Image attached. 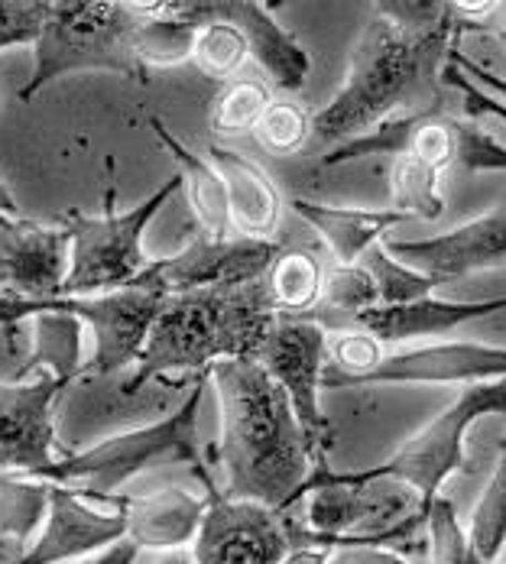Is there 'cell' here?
Listing matches in <instances>:
<instances>
[{"label": "cell", "mask_w": 506, "mask_h": 564, "mask_svg": "<svg viewBox=\"0 0 506 564\" xmlns=\"http://www.w3.org/2000/svg\"><path fill=\"white\" fill-rule=\"evenodd\" d=\"M53 484L0 470V539L30 542L50 512Z\"/></svg>", "instance_id": "28"}, {"label": "cell", "mask_w": 506, "mask_h": 564, "mask_svg": "<svg viewBox=\"0 0 506 564\" xmlns=\"http://www.w3.org/2000/svg\"><path fill=\"white\" fill-rule=\"evenodd\" d=\"M289 208L325 240L337 267L360 263V257L370 247L384 243L387 230L406 221L394 208H351V205H325L312 198H289Z\"/></svg>", "instance_id": "22"}, {"label": "cell", "mask_w": 506, "mask_h": 564, "mask_svg": "<svg viewBox=\"0 0 506 564\" xmlns=\"http://www.w3.org/2000/svg\"><path fill=\"white\" fill-rule=\"evenodd\" d=\"M150 564H195V555H192V545H185V549H166V552H157Z\"/></svg>", "instance_id": "42"}, {"label": "cell", "mask_w": 506, "mask_h": 564, "mask_svg": "<svg viewBox=\"0 0 506 564\" xmlns=\"http://www.w3.org/2000/svg\"><path fill=\"white\" fill-rule=\"evenodd\" d=\"M205 383H208V370L198 373V380H192L185 402L163 419H157L153 425H140L133 432H120L108 442H98L85 452L56 457L50 467H43L33 477L78 490L91 500H114V494L127 480H133L140 470H147L150 464L163 457H172V460L192 464L205 494L218 490L202 457V442H198V412L205 399Z\"/></svg>", "instance_id": "5"}, {"label": "cell", "mask_w": 506, "mask_h": 564, "mask_svg": "<svg viewBox=\"0 0 506 564\" xmlns=\"http://www.w3.org/2000/svg\"><path fill=\"white\" fill-rule=\"evenodd\" d=\"M218 20L234 23L244 40L247 53L267 72V78L282 95H299L312 75L309 50L273 17V10L260 0H222Z\"/></svg>", "instance_id": "19"}, {"label": "cell", "mask_w": 506, "mask_h": 564, "mask_svg": "<svg viewBox=\"0 0 506 564\" xmlns=\"http://www.w3.org/2000/svg\"><path fill=\"white\" fill-rule=\"evenodd\" d=\"M72 260L68 227L0 215V295L7 302H50L62 295Z\"/></svg>", "instance_id": "13"}, {"label": "cell", "mask_w": 506, "mask_h": 564, "mask_svg": "<svg viewBox=\"0 0 506 564\" xmlns=\"http://www.w3.org/2000/svg\"><path fill=\"white\" fill-rule=\"evenodd\" d=\"M0 332H7V328H3V318H0Z\"/></svg>", "instance_id": "45"}, {"label": "cell", "mask_w": 506, "mask_h": 564, "mask_svg": "<svg viewBox=\"0 0 506 564\" xmlns=\"http://www.w3.org/2000/svg\"><path fill=\"white\" fill-rule=\"evenodd\" d=\"M140 13L117 0H58L50 3L46 26L33 46V75L17 91L33 101L46 85L78 72H114L147 85L150 75L133 53Z\"/></svg>", "instance_id": "6"}, {"label": "cell", "mask_w": 506, "mask_h": 564, "mask_svg": "<svg viewBox=\"0 0 506 564\" xmlns=\"http://www.w3.org/2000/svg\"><path fill=\"white\" fill-rule=\"evenodd\" d=\"M208 500L182 490L163 487L150 497L130 500L127 507V539L150 552L185 549L195 542Z\"/></svg>", "instance_id": "23"}, {"label": "cell", "mask_w": 506, "mask_h": 564, "mask_svg": "<svg viewBox=\"0 0 506 564\" xmlns=\"http://www.w3.org/2000/svg\"><path fill=\"white\" fill-rule=\"evenodd\" d=\"M263 282L277 315H312L322 302L325 270L309 250H282Z\"/></svg>", "instance_id": "25"}, {"label": "cell", "mask_w": 506, "mask_h": 564, "mask_svg": "<svg viewBox=\"0 0 506 564\" xmlns=\"http://www.w3.org/2000/svg\"><path fill=\"white\" fill-rule=\"evenodd\" d=\"M406 221H439L445 215V195H442V172L416 156H396L390 166V205Z\"/></svg>", "instance_id": "26"}, {"label": "cell", "mask_w": 506, "mask_h": 564, "mask_svg": "<svg viewBox=\"0 0 506 564\" xmlns=\"http://www.w3.org/2000/svg\"><path fill=\"white\" fill-rule=\"evenodd\" d=\"M426 552H429V564H484L477 558V552L471 549L467 532L457 522V512L442 494L429 503Z\"/></svg>", "instance_id": "36"}, {"label": "cell", "mask_w": 506, "mask_h": 564, "mask_svg": "<svg viewBox=\"0 0 506 564\" xmlns=\"http://www.w3.org/2000/svg\"><path fill=\"white\" fill-rule=\"evenodd\" d=\"M140 552H143V549L123 535L120 542H114V545H108V549H101V552H95V555L82 558L78 564H137Z\"/></svg>", "instance_id": "41"}, {"label": "cell", "mask_w": 506, "mask_h": 564, "mask_svg": "<svg viewBox=\"0 0 506 564\" xmlns=\"http://www.w3.org/2000/svg\"><path fill=\"white\" fill-rule=\"evenodd\" d=\"M464 532L481 562L497 564L506 549V438L500 457H497V467L471 509V522Z\"/></svg>", "instance_id": "29"}, {"label": "cell", "mask_w": 506, "mask_h": 564, "mask_svg": "<svg viewBox=\"0 0 506 564\" xmlns=\"http://www.w3.org/2000/svg\"><path fill=\"white\" fill-rule=\"evenodd\" d=\"M435 108H439V105L422 108V111L394 113V117L380 120L374 130H367V133H360V137L341 143L335 150H329V153L322 156V166H344V163H357V160H370V156H387V160L406 156L416 127L426 120V113L435 111Z\"/></svg>", "instance_id": "30"}, {"label": "cell", "mask_w": 506, "mask_h": 564, "mask_svg": "<svg viewBox=\"0 0 506 564\" xmlns=\"http://www.w3.org/2000/svg\"><path fill=\"white\" fill-rule=\"evenodd\" d=\"M247 40L244 33L227 23V20H212L198 30L195 46H192V62L198 65V72H205L208 78H234L240 72V65L247 62Z\"/></svg>", "instance_id": "34"}, {"label": "cell", "mask_w": 506, "mask_h": 564, "mask_svg": "<svg viewBox=\"0 0 506 564\" xmlns=\"http://www.w3.org/2000/svg\"><path fill=\"white\" fill-rule=\"evenodd\" d=\"M497 312H506V295L484 302H445L429 295L406 305H374L357 315L344 332H364L384 347L426 344L429 338H445L454 328H464L477 318H491Z\"/></svg>", "instance_id": "18"}, {"label": "cell", "mask_w": 506, "mask_h": 564, "mask_svg": "<svg viewBox=\"0 0 506 564\" xmlns=\"http://www.w3.org/2000/svg\"><path fill=\"white\" fill-rule=\"evenodd\" d=\"M461 33H467V26L457 13L439 30H406L374 7V20L351 46L344 85L322 111L312 113L305 153L325 156L394 113L422 111L416 101L429 91L435 68L445 65Z\"/></svg>", "instance_id": "2"}, {"label": "cell", "mask_w": 506, "mask_h": 564, "mask_svg": "<svg viewBox=\"0 0 506 564\" xmlns=\"http://www.w3.org/2000/svg\"><path fill=\"white\" fill-rule=\"evenodd\" d=\"M7 305H10V302H7V299H3V295H0V312H3V308H7Z\"/></svg>", "instance_id": "44"}, {"label": "cell", "mask_w": 506, "mask_h": 564, "mask_svg": "<svg viewBox=\"0 0 506 564\" xmlns=\"http://www.w3.org/2000/svg\"><path fill=\"white\" fill-rule=\"evenodd\" d=\"M150 130L175 160V172L182 175V188H189V205L202 234L230 237L234 225H230V202H227L222 172L212 166V160H202L198 153H192L160 117H150Z\"/></svg>", "instance_id": "24"}, {"label": "cell", "mask_w": 506, "mask_h": 564, "mask_svg": "<svg viewBox=\"0 0 506 564\" xmlns=\"http://www.w3.org/2000/svg\"><path fill=\"white\" fill-rule=\"evenodd\" d=\"M208 160L225 178L227 202H230V225L237 230V237L277 240L282 198L280 188L273 185V178L263 172V166L240 156V153H234V150H227L222 143L208 147Z\"/></svg>", "instance_id": "21"}, {"label": "cell", "mask_w": 506, "mask_h": 564, "mask_svg": "<svg viewBox=\"0 0 506 564\" xmlns=\"http://www.w3.org/2000/svg\"><path fill=\"white\" fill-rule=\"evenodd\" d=\"M329 564H416L402 552L377 549V545H337L329 555Z\"/></svg>", "instance_id": "39"}, {"label": "cell", "mask_w": 506, "mask_h": 564, "mask_svg": "<svg viewBox=\"0 0 506 564\" xmlns=\"http://www.w3.org/2000/svg\"><path fill=\"white\" fill-rule=\"evenodd\" d=\"M208 507L192 542L195 564H282L292 552L286 516L250 500H227L222 490L205 494Z\"/></svg>", "instance_id": "12"}, {"label": "cell", "mask_w": 506, "mask_h": 564, "mask_svg": "<svg viewBox=\"0 0 506 564\" xmlns=\"http://www.w3.org/2000/svg\"><path fill=\"white\" fill-rule=\"evenodd\" d=\"M133 7V3H130ZM198 23L189 20H169V17H140L137 36H133V53L140 65L150 68H169L182 65L192 58V46L198 36Z\"/></svg>", "instance_id": "31"}, {"label": "cell", "mask_w": 506, "mask_h": 564, "mask_svg": "<svg viewBox=\"0 0 506 564\" xmlns=\"http://www.w3.org/2000/svg\"><path fill=\"white\" fill-rule=\"evenodd\" d=\"M504 43H506V36H504Z\"/></svg>", "instance_id": "46"}, {"label": "cell", "mask_w": 506, "mask_h": 564, "mask_svg": "<svg viewBox=\"0 0 506 564\" xmlns=\"http://www.w3.org/2000/svg\"><path fill=\"white\" fill-rule=\"evenodd\" d=\"M487 415H506V380L464 387L449 409L409 435L384 464L354 474L364 480L390 477L412 487L422 500H435L451 474L464 467V438L471 425Z\"/></svg>", "instance_id": "8"}, {"label": "cell", "mask_w": 506, "mask_h": 564, "mask_svg": "<svg viewBox=\"0 0 506 564\" xmlns=\"http://www.w3.org/2000/svg\"><path fill=\"white\" fill-rule=\"evenodd\" d=\"M222 409L218 460L225 467L227 500H250L289 512L302 500L319 457L282 393L257 360H218L208 370Z\"/></svg>", "instance_id": "1"}, {"label": "cell", "mask_w": 506, "mask_h": 564, "mask_svg": "<svg viewBox=\"0 0 506 564\" xmlns=\"http://www.w3.org/2000/svg\"><path fill=\"white\" fill-rule=\"evenodd\" d=\"M0 215H20V205H17V198H13V192L0 182Z\"/></svg>", "instance_id": "43"}, {"label": "cell", "mask_w": 506, "mask_h": 564, "mask_svg": "<svg viewBox=\"0 0 506 564\" xmlns=\"http://www.w3.org/2000/svg\"><path fill=\"white\" fill-rule=\"evenodd\" d=\"M273 322L277 308L263 280L175 292L163 302L123 393H140L169 373H205L218 360H254Z\"/></svg>", "instance_id": "3"}, {"label": "cell", "mask_w": 506, "mask_h": 564, "mask_svg": "<svg viewBox=\"0 0 506 564\" xmlns=\"http://www.w3.org/2000/svg\"><path fill=\"white\" fill-rule=\"evenodd\" d=\"M449 62H454L481 91H487L491 98H497L500 105H506V78L504 75H497V72H491V68H484L481 62H474V58H467L457 46L449 53Z\"/></svg>", "instance_id": "40"}, {"label": "cell", "mask_w": 506, "mask_h": 564, "mask_svg": "<svg viewBox=\"0 0 506 564\" xmlns=\"http://www.w3.org/2000/svg\"><path fill=\"white\" fill-rule=\"evenodd\" d=\"M377 305V282L367 273L364 263L354 267H332L325 270V289H322V302L312 312V318H319L325 328L332 322V332H344L357 315H364L367 308Z\"/></svg>", "instance_id": "27"}, {"label": "cell", "mask_w": 506, "mask_h": 564, "mask_svg": "<svg viewBox=\"0 0 506 564\" xmlns=\"http://www.w3.org/2000/svg\"><path fill=\"white\" fill-rule=\"evenodd\" d=\"M182 188V175H169L166 182L137 208L117 212V188L108 182L101 215L68 212L62 225L72 237V260L62 295H101L137 282L150 270V257L143 250V234L153 218L166 208Z\"/></svg>", "instance_id": "7"}, {"label": "cell", "mask_w": 506, "mask_h": 564, "mask_svg": "<svg viewBox=\"0 0 506 564\" xmlns=\"http://www.w3.org/2000/svg\"><path fill=\"white\" fill-rule=\"evenodd\" d=\"M273 105V95L254 78H234L212 105V130L218 137H237L257 130L260 117Z\"/></svg>", "instance_id": "33"}, {"label": "cell", "mask_w": 506, "mask_h": 564, "mask_svg": "<svg viewBox=\"0 0 506 564\" xmlns=\"http://www.w3.org/2000/svg\"><path fill=\"white\" fill-rule=\"evenodd\" d=\"M3 328H17L20 322H33V347L23 367H17V373L10 380H26L30 373H50L62 383H72L75 377H82L85 370V357H82V322L68 312L46 308L36 302H10L3 312Z\"/></svg>", "instance_id": "20"}, {"label": "cell", "mask_w": 506, "mask_h": 564, "mask_svg": "<svg viewBox=\"0 0 506 564\" xmlns=\"http://www.w3.org/2000/svg\"><path fill=\"white\" fill-rule=\"evenodd\" d=\"M50 17L46 0H0V50L36 46Z\"/></svg>", "instance_id": "37"}, {"label": "cell", "mask_w": 506, "mask_h": 564, "mask_svg": "<svg viewBox=\"0 0 506 564\" xmlns=\"http://www.w3.org/2000/svg\"><path fill=\"white\" fill-rule=\"evenodd\" d=\"M506 380V347L481 340H426L384 347V354L360 373L351 377H322V390H351V387H474Z\"/></svg>", "instance_id": "11"}, {"label": "cell", "mask_w": 506, "mask_h": 564, "mask_svg": "<svg viewBox=\"0 0 506 564\" xmlns=\"http://www.w3.org/2000/svg\"><path fill=\"white\" fill-rule=\"evenodd\" d=\"M332 332L312 315H277L273 328L257 350V364L280 383L289 395L309 445L319 464H329L332 448V422L322 412V377L329 367Z\"/></svg>", "instance_id": "10"}, {"label": "cell", "mask_w": 506, "mask_h": 564, "mask_svg": "<svg viewBox=\"0 0 506 564\" xmlns=\"http://www.w3.org/2000/svg\"><path fill=\"white\" fill-rule=\"evenodd\" d=\"M68 383L40 373L33 383L0 380V470L33 477L56 460V399Z\"/></svg>", "instance_id": "16"}, {"label": "cell", "mask_w": 506, "mask_h": 564, "mask_svg": "<svg viewBox=\"0 0 506 564\" xmlns=\"http://www.w3.org/2000/svg\"><path fill=\"white\" fill-rule=\"evenodd\" d=\"M130 500H91L78 490L56 487L43 532L13 564H65L82 562L127 535Z\"/></svg>", "instance_id": "15"}, {"label": "cell", "mask_w": 506, "mask_h": 564, "mask_svg": "<svg viewBox=\"0 0 506 564\" xmlns=\"http://www.w3.org/2000/svg\"><path fill=\"white\" fill-rule=\"evenodd\" d=\"M429 503L412 487L390 477H357L354 470L315 467L302 500L282 512L289 545H377V549H426Z\"/></svg>", "instance_id": "4"}, {"label": "cell", "mask_w": 506, "mask_h": 564, "mask_svg": "<svg viewBox=\"0 0 506 564\" xmlns=\"http://www.w3.org/2000/svg\"><path fill=\"white\" fill-rule=\"evenodd\" d=\"M254 133L273 156L302 153L312 137V113H305V108L292 98H273Z\"/></svg>", "instance_id": "35"}, {"label": "cell", "mask_w": 506, "mask_h": 564, "mask_svg": "<svg viewBox=\"0 0 506 564\" xmlns=\"http://www.w3.org/2000/svg\"><path fill=\"white\" fill-rule=\"evenodd\" d=\"M166 299V289L147 270L140 280L123 285V289H114V292L58 295V299L36 302V305L75 315L95 335V354L85 364L82 377H95V373L111 377V373H120L123 367L140 360V354L150 340V332H153V322H157Z\"/></svg>", "instance_id": "9"}, {"label": "cell", "mask_w": 506, "mask_h": 564, "mask_svg": "<svg viewBox=\"0 0 506 564\" xmlns=\"http://www.w3.org/2000/svg\"><path fill=\"white\" fill-rule=\"evenodd\" d=\"M442 82L461 91L467 111L474 113V117H497V120H504L506 123V105H500L497 98H491L487 91H481L454 62H449V56H445V65H442Z\"/></svg>", "instance_id": "38"}, {"label": "cell", "mask_w": 506, "mask_h": 564, "mask_svg": "<svg viewBox=\"0 0 506 564\" xmlns=\"http://www.w3.org/2000/svg\"><path fill=\"white\" fill-rule=\"evenodd\" d=\"M396 260L422 270L435 280L451 282L474 276L491 267L506 263V198L487 215L454 227L449 234L419 237V240H390L384 243Z\"/></svg>", "instance_id": "17"}, {"label": "cell", "mask_w": 506, "mask_h": 564, "mask_svg": "<svg viewBox=\"0 0 506 564\" xmlns=\"http://www.w3.org/2000/svg\"><path fill=\"white\" fill-rule=\"evenodd\" d=\"M360 263L367 267V273L377 282V305H406V302H419V299H429L435 295V289L442 282L422 270H412L409 263L396 260L394 253L377 243L370 247Z\"/></svg>", "instance_id": "32"}, {"label": "cell", "mask_w": 506, "mask_h": 564, "mask_svg": "<svg viewBox=\"0 0 506 564\" xmlns=\"http://www.w3.org/2000/svg\"><path fill=\"white\" fill-rule=\"evenodd\" d=\"M280 253V240L198 234L175 257L153 260L150 273L166 289V295L192 289H234L263 280Z\"/></svg>", "instance_id": "14"}]
</instances>
